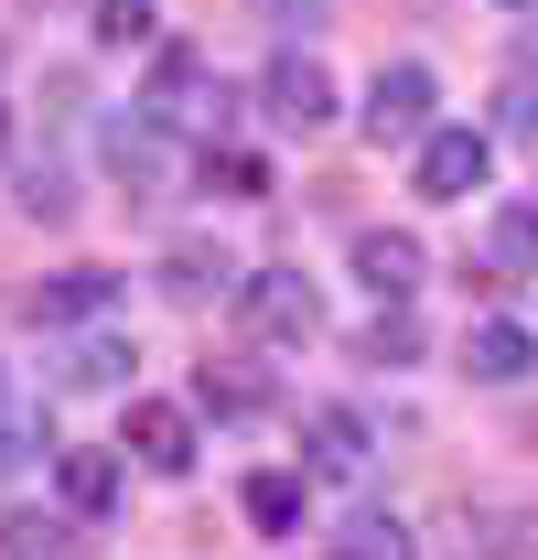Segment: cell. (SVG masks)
Here are the masks:
<instances>
[{"instance_id":"6da1fadb","label":"cell","mask_w":538,"mask_h":560,"mask_svg":"<svg viewBox=\"0 0 538 560\" xmlns=\"http://www.w3.org/2000/svg\"><path fill=\"white\" fill-rule=\"evenodd\" d=\"M237 313H248V335H269V346H313L324 335V302H313L302 270H248L237 280Z\"/></svg>"},{"instance_id":"7a4b0ae2","label":"cell","mask_w":538,"mask_h":560,"mask_svg":"<svg viewBox=\"0 0 538 560\" xmlns=\"http://www.w3.org/2000/svg\"><path fill=\"white\" fill-rule=\"evenodd\" d=\"M409 173H420V195H431V206H473V195H484V173H495V140L464 130V119H442V130L420 140V162H409Z\"/></svg>"},{"instance_id":"3957f363","label":"cell","mask_w":538,"mask_h":560,"mask_svg":"<svg viewBox=\"0 0 538 560\" xmlns=\"http://www.w3.org/2000/svg\"><path fill=\"white\" fill-rule=\"evenodd\" d=\"M259 108H269V130H324L335 119V75H324V55H280V66L259 75Z\"/></svg>"},{"instance_id":"277c9868","label":"cell","mask_w":538,"mask_h":560,"mask_svg":"<svg viewBox=\"0 0 538 560\" xmlns=\"http://www.w3.org/2000/svg\"><path fill=\"white\" fill-rule=\"evenodd\" d=\"M431 97H442V86H431V66H377V86H366V130L420 151V140L442 130V119H431Z\"/></svg>"},{"instance_id":"5b68a950","label":"cell","mask_w":538,"mask_h":560,"mask_svg":"<svg viewBox=\"0 0 538 560\" xmlns=\"http://www.w3.org/2000/svg\"><path fill=\"white\" fill-rule=\"evenodd\" d=\"M108 173H119L130 195H162V184H173V119L119 108V119H108Z\"/></svg>"},{"instance_id":"8992f818","label":"cell","mask_w":538,"mask_h":560,"mask_svg":"<svg viewBox=\"0 0 538 560\" xmlns=\"http://www.w3.org/2000/svg\"><path fill=\"white\" fill-rule=\"evenodd\" d=\"M366 453H377V431H366L355 410H335V399H324V410L302 420V464H313L324 486H344V475H366Z\"/></svg>"},{"instance_id":"52a82bcc","label":"cell","mask_w":538,"mask_h":560,"mask_svg":"<svg viewBox=\"0 0 538 560\" xmlns=\"http://www.w3.org/2000/svg\"><path fill=\"white\" fill-rule=\"evenodd\" d=\"M130 453L151 475H195V410H173V399H130Z\"/></svg>"},{"instance_id":"ba28073f","label":"cell","mask_w":538,"mask_h":560,"mask_svg":"<svg viewBox=\"0 0 538 560\" xmlns=\"http://www.w3.org/2000/svg\"><path fill=\"white\" fill-rule=\"evenodd\" d=\"M420 270H431V259H420V237H409V226H366V237H355V280H366L377 302H409Z\"/></svg>"},{"instance_id":"9c48e42d","label":"cell","mask_w":538,"mask_h":560,"mask_svg":"<svg viewBox=\"0 0 538 560\" xmlns=\"http://www.w3.org/2000/svg\"><path fill=\"white\" fill-rule=\"evenodd\" d=\"M108 302H119V280H108V270H55V280H33L22 313H33V324H97Z\"/></svg>"},{"instance_id":"30bf717a","label":"cell","mask_w":538,"mask_h":560,"mask_svg":"<svg viewBox=\"0 0 538 560\" xmlns=\"http://www.w3.org/2000/svg\"><path fill=\"white\" fill-rule=\"evenodd\" d=\"M0 560H86V528L55 506H11L0 517Z\"/></svg>"},{"instance_id":"8fae6325","label":"cell","mask_w":538,"mask_h":560,"mask_svg":"<svg viewBox=\"0 0 538 560\" xmlns=\"http://www.w3.org/2000/svg\"><path fill=\"white\" fill-rule=\"evenodd\" d=\"M464 366L484 377V388H517V377L538 366V335H528V324H506V313H495V324H473V335H464Z\"/></svg>"},{"instance_id":"7c38bea8","label":"cell","mask_w":538,"mask_h":560,"mask_svg":"<svg viewBox=\"0 0 538 560\" xmlns=\"http://www.w3.org/2000/svg\"><path fill=\"white\" fill-rule=\"evenodd\" d=\"M55 475H66V506H75V517H108V506H119V453H97V442L55 453Z\"/></svg>"},{"instance_id":"4fadbf2b","label":"cell","mask_w":538,"mask_h":560,"mask_svg":"<svg viewBox=\"0 0 538 560\" xmlns=\"http://www.w3.org/2000/svg\"><path fill=\"white\" fill-rule=\"evenodd\" d=\"M335 560H420V539H409V517H388V506H355L335 528Z\"/></svg>"},{"instance_id":"5bb4252c","label":"cell","mask_w":538,"mask_h":560,"mask_svg":"<svg viewBox=\"0 0 538 560\" xmlns=\"http://www.w3.org/2000/svg\"><path fill=\"white\" fill-rule=\"evenodd\" d=\"M226 248H204V237H184V248H173V259H162V291H173V302H204V291H226Z\"/></svg>"},{"instance_id":"9a60e30c","label":"cell","mask_w":538,"mask_h":560,"mask_svg":"<svg viewBox=\"0 0 538 560\" xmlns=\"http://www.w3.org/2000/svg\"><path fill=\"white\" fill-rule=\"evenodd\" d=\"M248 528L291 539V528H302V475H248Z\"/></svg>"},{"instance_id":"2e32d148","label":"cell","mask_w":538,"mask_h":560,"mask_svg":"<svg viewBox=\"0 0 538 560\" xmlns=\"http://www.w3.org/2000/svg\"><path fill=\"white\" fill-rule=\"evenodd\" d=\"M420 355V324H409V302H377V324H366V366H409Z\"/></svg>"},{"instance_id":"e0dca14e","label":"cell","mask_w":538,"mask_h":560,"mask_svg":"<svg viewBox=\"0 0 538 560\" xmlns=\"http://www.w3.org/2000/svg\"><path fill=\"white\" fill-rule=\"evenodd\" d=\"M33 453H55V442H44V410H11V399H0V475H22Z\"/></svg>"},{"instance_id":"ac0fdd59","label":"cell","mask_w":538,"mask_h":560,"mask_svg":"<svg viewBox=\"0 0 538 560\" xmlns=\"http://www.w3.org/2000/svg\"><path fill=\"white\" fill-rule=\"evenodd\" d=\"M66 377H75V388H119V377H130V346H119V335H86Z\"/></svg>"},{"instance_id":"d6986e66","label":"cell","mask_w":538,"mask_h":560,"mask_svg":"<svg viewBox=\"0 0 538 560\" xmlns=\"http://www.w3.org/2000/svg\"><path fill=\"white\" fill-rule=\"evenodd\" d=\"M495 259H506V270H538V206H506V215H495Z\"/></svg>"},{"instance_id":"ffe728a7","label":"cell","mask_w":538,"mask_h":560,"mask_svg":"<svg viewBox=\"0 0 538 560\" xmlns=\"http://www.w3.org/2000/svg\"><path fill=\"white\" fill-rule=\"evenodd\" d=\"M22 215L66 226V215H75V184H66V173H22Z\"/></svg>"},{"instance_id":"44dd1931","label":"cell","mask_w":538,"mask_h":560,"mask_svg":"<svg viewBox=\"0 0 538 560\" xmlns=\"http://www.w3.org/2000/svg\"><path fill=\"white\" fill-rule=\"evenodd\" d=\"M97 44H151V0H97Z\"/></svg>"},{"instance_id":"7402d4cb","label":"cell","mask_w":538,"mask_h":560,"mask_svg":"<svg viewBox=\"0 0 538 560\" xmlns=\"http://www.w3.org/2000/svg\"><path fill=\"white\" fill-rule=\"evenodd\" d=\"M204 410H248V399H259V388H248V377H215V366H204V388H195Z\"/></svg>"},{"instance_id":"603a6c76","label":"cell","mask_w":538,"mask_h":560,"mask_svg":"<svg viewBox=\"0 0 538 560\" xmlns=\"http://www.w3.org/2000/svg\"><path fill=\"white\" fill-rule=\"evenodd\" d=\"M506 130H517V140H538V86H506Z\"/></svg>"},{"instance_id":"cb8c5ba5","label":"cell","mask_w":538,"mask_h":560,"mask_svg":"<svg viewBox=\"0 0 538 560\" xmlns=\"http://www.w3.org/2000/svg\"><path fill=\"white\" fill-rule=\"evenodd\" d=\"M269 22H280V33H302V22H313V11H324V0H259Z\"/></svg>"},{"instance_id":"d4e9b609","label":"cell","mask_w":538,"mask_h":560,"mask_svg":"<svg viewBox=\"0 0 538 560\" xmlns=\"http://www.w3.org/2000/svg\"><path fill=\"white\" fill-rule=\"evenodd\" d=\"M0 151H11V108H0Z\"/></svg>"},{"instance_id":"484cf974","label":"cell","mask_w":538,"mask_h":560,"mask_svg":"<svg viewBox=\"0 0 538 560\" xmlns=\"http://www.w3.org/2000/svg\"><path fill=\"white\" fill-rule=\"evenodd\" d=\"M0 399H11V377H0Z\"/></svg>"},{"instance_id":"4316f807","label":"cell","mask_w":538,"mask_h":560,"mask_svg":"<svg viewBox=\"0 0 538 560\" xmlns=\"http://www.w3.org/2000/svg\"><path fill=\"white\" fill-rule=\"evenodd\" d=\"M506 11H528V0H506Z\"/></svg>"}]
</instances>
